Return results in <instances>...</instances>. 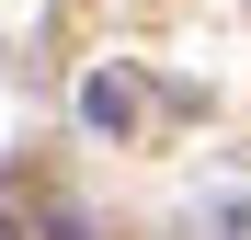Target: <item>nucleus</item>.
<instances>
[{
    "instance_id": "f257e3e1",
    "label": "nucleus",
    "mask_w": 251,
    "mask_h": 240,
    "mask_svg": "<svg viewBox=\"0 0 251 240\" xmlns=\"http://www.w3.org/2000/svg\"><path fill=\"white\" fill-rule=\"evenodd\" d=\"M80 114H92V126H126V114H137V92L103 69V80H80Z\"/></svg>"
}]
</instances>
